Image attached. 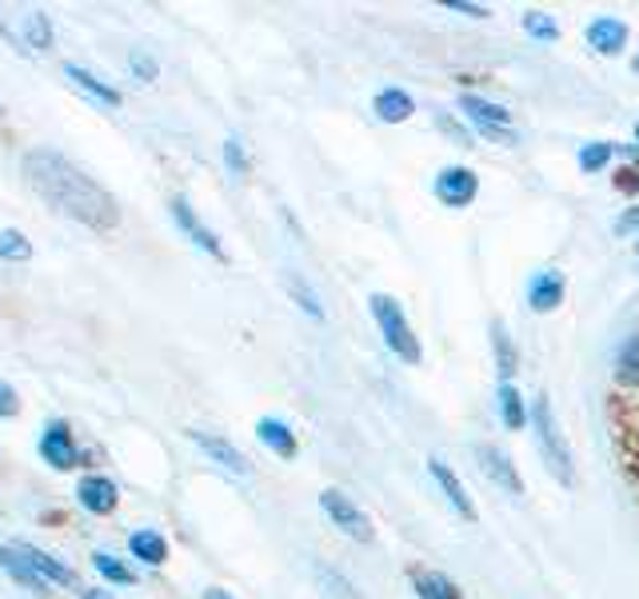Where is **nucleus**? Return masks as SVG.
<instances>
[{"label": "nucleus", "instance_id": "31", "mask_svg": "<svg viewBox=\"0 0 639 599\" xmlns=\"http://www.w3.org/2000/svg\"><path fill=\"white\" fill-rule=\"evenodd\" d=\"M129 69L136 72V80H144V84H152V80L160 77L156 57H152V52H144V49H132L129 52Z\"/></svg>", "mask_w": 639, "mask_h": 599}, {"label": "nucleus", "instance_id": "19", "mask_svg": "<svg viewBox=\"0 0 639 599\" xmlns=\"http://www.w3.org/2000/svg\"><path fill=\"white\" fill-rule=\"evenodd\" d=\"M372 112H376V120H384V124H404V120L416 112V100L404 89H379L376 100H372Z\"/></svg>", "mask_w": 639, "mask_h": 599}, {"label": "nucleus", "instance_id": "34", "mask_svg": "<svg viewBox=\"0 0 639 599\" xmlns=\"http://www.w3.org/2000/svg\"><path fill=\"white\" fill-rule=\"evenodd\" d=\"M448 9H452V12H459V17L488 20V9H484V4H471V0H448Z\"/></svg>", "mask_w": 639, "mask_h": 599}, {"label": "nucleus", "instance_id": "16", "mask_svg": "<svg viewBox=\"0 0 639 599\" xmlns=\"http://www.w3.org/2000/svg\"><path fill=\"white\" fill-rule=\"evenodd\" d=\"M64 77H69L72 84H77V89L84 92L89 100H97L100 109H120V104H124V97L112 89L109 80H100L97 72H89L84 64H64Z\"/></svg>", "mask_w": 639, "mask_h": 599}, {"label": "nucleus", "instance_id": "30", "mask_svg": "<svg viewBox=\"0 0 639 599\" xmlns=\"http://www.w3.org/2000/svg\"><path fill=\"white\" fill-rule=\"evenodd\" d=\"M284 284H288V292H292V300H296L300 304V312H308L312 319H324V308H320V300H316V292L308 288V284H304V280L300 276H284Z\"/></svg>", "mask_w": 639, "mask_h": 599}, {"label": "nucleus", "instance_id": "26", "mask_svg": "<svg viewBox=\"0 0 639 599\" xmlns=\"http://www.w3.org/2000/svg\"><path fill=\"white\" fill-rule=\"evenodd\" d=\"M616 156V144L611 140H591V144H584L579 149V172H588V176H596V172L608 169V160Z\"/></svg>", "mask_w": 639, "mask_h": 599}, {"label": "nucleus", "instance_id": "13", "mask_svg": "<svg viewBox=\"0 0 639 599\" xmlns=\"http://www.w3.org/2000/svg\"><path fill=\"white\" fill-rule=\"evenodd\" d=\"M564 292H568V280L556 268H539L528 280V308L531 312H556L564 304Z\"/></svg>", "mask_w": 639, "mask_h": 599}, {"label": "nucleus", "instance_id": "38", "mask_svg": "<svg viewBox=\"0 0 639 599\" xmlns=\"http://www.w3.org/2000/svg\"><path fill=\"white\" fill-rule=\"evenodd\" d=\"M80 599H112V591H104V588H84V591H80Z\"/></svg>", "mask_w": 639, "mask_h": 599}, {"label": "nucleus", "instance_id": "27", "mask_svg": "<svg viewBox=\"0 0 639 599\" xmlns=\"http://www.w3.org/2000/svg\"><path fill=\"white\" fill-rule=\"evenodd\" d=\"M616 379L619 384H628V388H639V332L623 344V348H619Z\"/></svg>", "mask_w": 639, "mask_h": 599}, {"label": "nucleus", "instance_id": "35", "mask_svg": "<svg viewBox=\"0 0 639 599\" xmlns=\"http://www.w3.org/2000/svg\"><path fill=\"white\" fill-rule=\"evenodd\" d=\"M611 229H616V236H628V232H636V229H639V204H636V209L623 212V216H619L616 224H611Z\"/></svg>", "mask_w": 639, "mask_h": 599}, {"label": "nucleus", "instance_id": "22", "mask_svg": "<svg viewBox=\"0 0 639 599\" xmlns=\"http://www.w3.org/2000/svg\"><path fill=\"white\" fill-rule=\"evenodd\" d=\"M496 408H499V419H504V428L508 432H519L524 424H528V404H524V396L516 392V384H499Z\"/></svg>", "mask_w": 639, "mask_h": 599}, {"label": "nucleus", "instance_id": "10", "mask_svg": "<svg viewBox=\"0 0 639 599\" xmlns=\"http://www.w3.org/2000/svg\"><path fill=\"white\" fill-rule=\"evenodd\" d=\"M77 504L89 511V516H112V511H116V504H120V488L112 484L109 476L92 471V476H80Z\"/></svg>", "mask_w": 639, "mask_h": 599}, {"label": "nucleus", "instance_id": "28", "mask_svg": "<svg viewBox=\"0 0 639 599\" xmlns=\"http://www.w3.org/2000/svg\"><path fill=\"white\" fill-rule=\"evenodd\" d=\"M524 32H528L531 40H544V44H556L559 40V24H556V17H548V12H539V9H531V12H524Z\"/></svg>", "mask_w": 639, "mask_h": 599}, {"label": "nucleus", "instance_id": "20", "mask_svg": "<svg viewBox=\"0 0 639 599\" xmlns=\"http://www.w3.org/2000/svg\"><path fill=\"white\" fill-rule=\"evenodd\" d=\"M129 551L132 559H140V564H149V568H160L164 559H169V539L160 536V531L152 528H140L129 536Z\"/></svg>", "mask_w": 639, "mask_h": 599}, {"label": "nucleus", "instance_id": "12", "mask_svg": "<svg viewBox=\"0 0 639 599\" xmlns=\"http://www.w3.org/2000/svg\"><path fill=\"white\" fill-rule=\"evenodd\" d=\"M17 551L24 556V564H29L44 583H57V588H72V583H77V571H72L64 559L52 556V551L37 548V544H17Z\"/></svg>", "mask_w": 639, "mask_h": 599}, {"label": "nucleus", "instance_id": "29", "mask_svg": "<svg viewBox=\"0 0 639 599\" xmlns=\"http://www.w3.org/2000/svg\"><path fill=\"white\" fill-rule=\"evenodd\" d=\"M0 260H12V264H29V260H32L29 236H24V232H17V229L0 232Z\"/></svg>", "mask_w": 639, "mask_h": 599}, {"label": "nucleus", "instance_id": "40", "mask_svg": "<svg viewBox=\"0 0 639 599\" xmlns=\"http://www.w3.org/2000/svg\"><path fill=\"white\" fill-rule=\"evenodd\" d=\"M0 37H9V29H4V24H0Z\"/></svg>", "mask_w": 639, "mask_h": 599}, {"label": "nucleus", "instance_id": "18", "mask_svg": "<svg viewBox=\"0 0 639 599\" xmlns=\"http://www.w3.org/2000/svg\"><path fill=\"white\" fill-rule=\"evenodd\" d=\"M491 356H496V372H499V384H511L519 368V352H516V339L508 336L504 319H491Z\"/></svg>", "mask_w": 639, "mask_h": 599}, {"label": "nucleus", "instance_id": "17", "mask_svg": "<svg viewBox=\"0 0 639 599\" xmlns=\"http://www.w3.org/2000/svg\"><path fill=\"white\" fill-rule=\"evenodd\" d=\"M256 436H260V444H264L268 451H276L280 459H292L300 451L296 432H292L280 416H260L256 419Z\"/></svg>", "mask_w": 639, "mask_h": 599}, {"label": "nucleus", "instance_id": "7", "mask_svg": "<svg viewBox=\"0 0 639 599\" xmlns=\"http://www.w3.org/2000/svg\"><path fill=\"white\" fill-rule=\"evenodd\" d=\"M40 459L57 471H72L80 464V451H77V436L64 419H49L44 432H40Z\"/></svg>", "mask_w": 639, "mask_h": 599}, {"label": "nucleus", "instance_id": "39", "mask_svg": "<svg viewBox=\"0 0 639 599\" xmlns=\"http://www.w3.org/2000/svg\"><path fill=\"white\" fill-rule=\"evenodd\" d=\"M204 599H232V596H229V591H220V588H209V591H204Z\"/></svg>", "mask_w": 639, "mask_h": 599}, {"label": "nucleus", "instance_id": "42", "mask_svg": "<svg viewBox=\"0 0 639 599\" xmlns=\"http://www.w3.org/2000/svg\"><path fill=\"white\" fill-rule=\"evenodd\" d=\"M636 144H639V124H636Z\"/></svg>", "mask_w": 639, "mask_h": 599}, {"label": "nucleus", "instance_id": "23", "mask_svg": "<svg viewBox=\"0 0 639 599\" xmlns=\"http://www.w3.org/2000/svg\"><path fill=\"white\" fill-rule=\"evenodd\" d=\"M0 568L9 571L20 588H29V591H44V588H49V583H44V579H40L37 571L24 564V556H20L17 548H0Z\"/></svg>", "mask_w": 639, "mask_h": 599}, {"label": "nucleus", "instance_id": "21", "mask_svg": "<svg viewBox=\"0 0 639 599\" xmlns=\"http://www.w3.org/2000/svg\"><path fill=\"white\" fill-rule=\"evenodd\" d=\"M412 588H416L419 599H464V591L452 583L444 571H424L416 568L412 571Z\"/></svg>", "mask_w": 639, "mask_h": 599}, {"label": "nucleus", "instance_id": "4", "mask_svg": "<svg viewBox=\"0 0 639 599\" xmlns=\"http://www.w3.org/2000/svg\"><path fill=\"white\" fill-rule=\"evenodd\" d=\"M459 112H464V116H468L488 140L519 144V136L511 132V112L504 109V104H496V100H484V97H476V92H464V97H459Z\"/></svg>", "mask_w": 639, "mask_h": 599}, {"label": "nucleus", "instance_id": "37", "mask_svg": "<svg viewBox=\"0 0 639 599\" xmlns=\"http://www.w3.org/2000/svg\"><path fill=\"white\" fill-rule=\"evenodd\" d=\"M619 189L639 192V169H623V172H619Z\"/></svg>", "mask_w": 639, "mask_h": 599}, {"label": "nucleus", "instance_id": "25", "mask_svg": "<svg viewBox=\"0 0 639 599\" xmlns=\"http://www.w3.org/2000/svg\"><path fill=\"white\" fill-rule=\"evenodd\" d=\"M92 568L100 571V579H104V583H116V588H129V583H136V571H132L124 559L109 556V551H97V556H92Z\"/></svg>", "mask_w": 639, "mask_h": 599}, {"label": "nucleus", "instance_id": "14", "mask_svg": "<svg viewBox=\"0 0 639 599\" xmlns=\"http://www.w3.org/2000/svg\"><path fill=\"white\" fill-rule=\"evenodd\" d=\"M428 471H432V479H436V488L444 491V496H448V504H452V508H456L459 516L468 519V524H476V519H479V511H476V504H471V496H468V491H464V484H459V476H456V471H452L448 464H444V459H436V456L428 459Z\"/></svg>", "mask_w": 639, "mask_h": 599}, {"label": "nucleus", "instance_id": "24", "mask_svg": "<svg viewBox=\"0 0 639 599\" xmlns=\"http://www.w3.org/2000/svg\"><path fill=\"white\" fill-rule=\"evenodd\" d=\"M20 40H24V49L32 52H49L52 49V20L44 12H29L24 17V29H20Z\"/></svg>", "mask_w": 639, "mask_h": 599}, {"label": "nucleus", "instance_id": "33", "mask_svg": "<svg viewBox=\"0 0 639 599\" xmlns=\"http://www.w3.org/2000/svg\"><path fill=\"white\" fill-rule=\"evenodd\" d=\"M17 412H20V396H17V388H12V384H4V379H0V419L17 416Z\"/></svg>", "mask_w": 639, "mask_h": 599}, {"label": "nucleus", "instance_id": "36", "mask_svg": "<svg viewBox=\"0 0 639 599\" xmlns=\"http://www.w3.org/2000/svg\"><path fill=\"white\" fill-rule=\"evenodd\" d=\"M439 129L448 132V136H456L459 144H471V140H468V132H459V124H456V120H452V116H439Z\"/></svg>", "mask_w": 639, "mask_h": 599}, {"label": "nucleus", "instance_id": "8", "mask_svg": "<svg viewBox=\"0 0 639 599\" xmlns=\"http://www.w3.org/2000/svg\"><path fill=\"white\" fill-rule=\"evenodd\" d=\"M169 212H172V220H176V229L184 232V236H189L200 252H209V256L224 260V248H220V236L209 229V224H200V216H196V212H192L189 200H184V196H172V200H169Z\"/></svg>", "mask_w": 639, "mask_h": 599}, {"label": "nucleus", "instance_id": "3", "mask_svg": "<svg viewBox=\"0 0 639 599\" xmlns=\"http://www.w3.org/2000/svg\"><path fill=\"white\" fill-rule=\"evenodd\" d=\"M372 319H376L379 336L388 344L392 356H399L404 364H419L424 359V348H419V336L412 332V319L404 316V304L388 292H372L368 296Z\"/></svg>", "mask_w": 639, "mask_h": 599}, {"label": "nucleus", "instance_id": "9", "mask_svg": "<svg viewBox=\"0 0 639 599\" xmlns=\"http://www.w3.org/2000/svg\"><path fill=\"white\" fill-rule=\"evenodd\" d=\"M476 464L484 468V476H488L491 484H499L508 496H524V479H519L508 451H499L496 444H476Z\"/></svg>", "mask_w": 639, "mask_h": 599}, {"label": "nucleus", "instance_id": "6", "mask_svg": "<svg viewBox=\"0 0 639 599\" xmlns=\"http://www.w3.org/2000/svg\"><path fill=\"white\" fill-rule=\"evenodd\" d=\"M432 192L444 209H468L471 200L479 196V176L464 164H448V169H439L436 180H432Z\"/></svg>", "mask_w": 639, "mask_h": 599}, {"label": "nucleus", "instance_id": "5", "mask_svg": "<svg viewBox=\"0 0 639 599\" xmlns=\"http://www.w3.org/2000/svg\"><path fill=\"white\" fill-rule=\"evenodd\" d=\"M320 508H324V516L336 524L339 531L348 539H356V544H372V536H376V528H372V519L364 516V511L352 504L348 496L339 488H328V491H320Z\"/></svg>", "mask_w": 639, "mask_h": 599}, {"label": "nucleus", "instance_id": "1", "mask_svg": "<svg viewBox=\"0 0 639 599\" xmlns=\"http://www.w3.org/2000/svg\"><path fill=\"white\" fill-rule=\"evenodd\" d=\"M20 172L29 180V189L37 192L49 209H57L60 216L77 220L92 232H109L120 224V204L100 180H92L89 172L72 164L64 152L57 149H32L20 160Z\"/></svg>", "mask_w": 639, "mask_h": 599}, {"label": "nucleus", "instance_id": "2", "mask_svg": "<svg viewBox=\"0 0 639 599\" xmlns=\"http://www.w3.org/2000/svg\"><path fill=\"white\" fill-rule=\"evenodd\" d=\"M531 436H536V448H539V459L548 464L551 476L564 484V488H571L576 484V464H571V448L568 439H564V432H559L556 424V408H551V399L539 392L536 399H531Z\"/></svg>", "mask_w": 639, "mask_h": 599}, {"label": "nucleus", "instance_id": "41", "mask_svg": "<svg viewBox=\"0 0 639 599\" xmlns=\"http://www.w3.org/2000/svg\"><path fill=\"white\" fill-rule=\"evenodd\" d=\"M636 77H639V52H636Z\"/></svg>", "mask_w": 639, "mask_h": 599}, {"label": "nucleus", "instance_id": "11", "mask_svg": "<svg viewBox=\"0 0 639 599\" xmlns=\"http://www.w3.org/2000/svg\"><path fill=\"white\" fill-rule=\"evenodd\" d=\"M192 436V444H196L204 456L212 459V464H220V468H229V471H236V476H252V464H248V456L232 444V439H224V436H212V432H189Z\"/></svg>", "mask_w": 639, "mask_h": 599}, {"label": "nucleus", "instance_id": "32", "mask_svg": "<svg viewBox=\"0 0 639 599\" xmlns=\"http://www.w3.org/2000/svg\"><path fill=\"white\" fill-rule=\"evenodd\" d=\"M224 164H229L232 176H248V152H244V144L236 136L224 140Z\"/></svg>", "mask_w": 639, "mask_h": 599}, {"label": "nucleus", "instance_id": "15", "mask_svg": "<svg viewBox=\"0 0 639 599\" xmlns=\"http://www.w3.org/2000/svg\"><path fill=\"white\" fill-rule=\"evenodd\" d=\"M584 37H588V44L596 52H604V57H616V52L628 49V20L619 17H596L584 29Z\"/></svg>", "mask_w": 639, "mask_h": 599}]
</instances>
